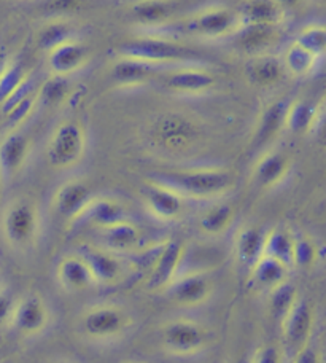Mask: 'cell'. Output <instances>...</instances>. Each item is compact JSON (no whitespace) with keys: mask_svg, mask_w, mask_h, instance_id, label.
<instances>
[{"mask_svg":"<svg viewBox=\"0 0 326 363\" xmlns=\"http://www.w3.org/2000/svg\"><path fill=\"white\" fill-rule=\"evenodd\" d=\"M291 171V155L282 148L272 147L258 153L250 171V182L259 191H272L288 180Z\"/></svg>","mask_w":326,"mask_h":363,"instance_id":"16","label":"cell"},{"mask_svg":"<svg viewBox=\"0 0 326 363\" xmlns=\"http://www.w3.org/2000/svg\"><path fill=\"white\" fill-rule=\"evenodd\" d=\"M309 138L314 140L318 147L326 150V96L320 101V106H318L315 125Z\"/></svg>","mask_w":326,"mask_h":363,"instance_id":"44","label":"cell"},{"mask_svg":"<svg viewBox=\"0 0 326 363\" xmlns=\"http://www.w3.org/2000/svg\"><path fill=\"white\" fill-rule=\"evenodd\" d=\"M47 363H78V362L72 360V359H67V357H57V359H51Z\"/></svg>","mask_w":326,"mask_h":363,"instance_id":"48","label":"cell"},{"mask_svg":"<svg viewBox=\"0 0 326 363\" xmlns=\"http://www.w3.org/2000/svg\"><path fill=\"white\" fill-rule=\"evenodd\" d=\"M18 298L4 285L0 287V328H10L13 313H15Z\"/></svg>","mask_w":326,"mask_h":363,"instance_id":"43","label":"cell"},{"mask_svg":"<svg viewBox=\"0 0 326 363\" xmlns=\"http://www.w3.org/2000/svg\"><path fill=\"white\" fill-rule=\"evenodd\" d=\"M280 60L285 67V72L291 79L304 80L315 72L322 57L315 56L308 48L301 47L296 42H291L280 55Z\"/></svg>","mask_w":326,"mask_h":363,"instance_id":"35","label":"cell"},{"mask_svg":"<svg viewBox=\"0 0 326 363\" xmlns=\"http://www.w3.org/2000/svg\"><path fill=\"white\" fill-rule=\"evenodd\" d=\"M75 86L70 79L50 75L40 86L37 88L38 108L60 110L74 101Z\"/></svg>","mask_w":326,"mask_h":363,"instance_id":"34","label":"cell"},{"mask_svg":"<svg viewBox=\"0 0 326 363\" xmlns=\"http://www.w3.org/2000/svg\"><path fill=\"white\" fill-rule=\"evenodd\" d=\"M266 230L263 226L244 223L234 233L232 255L240 268L249 271L264 255Z\"/></svg>","mask_w":326,"mask_h":363,"instance_id":"28","label":"cell"},{"mask_svg":"<svg viewBox=\"0 0 326 363\" xmlns=\"http://www.w3.org/2000/svg\"><path fill=\"white\" fill-rule=\"evenodd\" d=\"M295 230L288 225H276L266 230L264 239V255L276 258L286 267L291 268L293 245H295Z\"/></svg>","mask_w":326,"mask_h":363,"instance_id":"36","label":"cell"},{"mask_svg":"<svg viewBox=\"0 0 326 363\" xmlns=\"http://www.w3.org/2000/svg\"><path fill=\"white\" fill-rule=\"evenodd\" d=\"M93 272L97 287H116L125 284L135 272L128 257L102 247L99 244H82L77 247Z\"/></svg>","mask_w":326,"mask_h":363,"instance_id":"11","label":"cell"},{"mask_svg":"<svg viewBox=\"0 0 326 363\" xmlns=\"http://www.w3.org/2000/svg\"><path fill=\"white\" fill-rule=\"evenodd\" d=\"M215 294V282L207 271H180L162 291L174 306L196 309L207 304Z\"/></svg>","mask_w":326,"mask_h":363,"instance_id":"13","label":"cell"},{"mask_svg":"<svg viewBox=\"0 0 326 363\" xmlns=\"http://www.w3.org/2000/svg\"><path fill=\"white\" fill-rule=\"evenodd\" d=\"M143 138L154 152L167 157H185L204 144L206 131L196 116L179 110H166L148 120Z\"/></svg>","mask_w":326,"mask_h":363,"instance_id":"2","label":"cell"},{"mask_svg":"<svg viewBox=\"0 0 326 363\" xmlns=\"http://www.w3.org/2000/svg\"><path fill=\"white\" fill-rule=\"evenodd\" d=\"M0 287H2V274H0Z\"/></svg>","mask_w":326,"mask_h":363,"instance_id":"52","label":"cell"},{"mask_svg":"<svg viewBox=\"0 0 326 363\" xmlns=\"http://www.w3.org/2000/svg\"><path fill=\"white\" fill-rule=\"evenodd\" d=\"M29 70L26 69L24 62L18 56L13 55L9 66L0 74V106L21 88L30 79Z\"/></svg>","mask_w":326,"mask_h":363,"instance_id":"38","label":"cell"},{"mask_svg":"<svg viewBox=\"0 0 326 363\" xmlns=\"http://www.w3.org/2000/svg\"><path fill=\"white\" fill-rule=\"evenodd\" d=\"M112 252H116L123 257L133 258L140 254L143 249H147L152 242L145 241L142 228L134 223L129 217L120 220L106 228L97 230V242Z\"/></svg>","mask_w":326,"mask_h":363,"instance_id":"20","label":"cell"},{"mask_svg":"<svg viewBox=\"0 0 326 363\" xmlns=\"http://www.w3.org/2000/svg\"><path fill=\"white\" fill-rule=\"evenodd\" d=\"M218 77L206 62L180 64L166 67L156 80L154 86L177 97H201L217 88Z\"/></svg>","mask_w":326,"mask_h":363,"instance_id":"9","label":"cell"},{"mask_svg":"<svg viewBox=\"0 0 326 363\" xmlns=\"http://www.w3.org/2000/svg\"><path fill=\"white\" fill-rule=\"evenodd\" d=\"M177 9V0H134L128 15L137 32H172Z\"/></svg>","mask_w":326,"mask_h":363,"instance_id":"17","label":"cell"},{"mask_svg":"<svg viewBox=\"0 0 326 363\" xmlns=\"http://www.w3.org/2000/svg\"><path fill=\"white\" fill-rule=\"evenodd\" d=\"M11 56H13V55L10 53L9 50H6L5 45L0 43V74L4 72L6 66H9V62H10V60H11Z\"/></svg>","mask_w":326,"mask_h":363,"instance_id":"47","label":"cell"},{"mask_svg":"<svg viewBox=\"0 0 326 363\" xmlns=\"http://www.w3.org/2000/svg\"><path fill=\"white\" fill-rule=\"evenodd\" d=\"M317 328V309L314 303L299 295L288 313L280 320L282 347L288 357L312 342Z\"/></svg>","mask_w":326,"mask_h":363,"instance_id":"12","label":"cell"},{"mask_svg":"<svg viewBox=\"0 0 326 363\" xmlns=\"http://www.w3.org/2000/svg\"><path fill=\"white\" fill-rule=\"evenodd\" d=\"M158 340L166 354L190 359L208 352L217 341V333L206 322L180 315L161 323Z\"/></svg>","mask_w":326,"mask_h":363,"instance_id":"6","label":"cell"},{"mask_svg":"<svg viewBox=\"0 0 326 363\" xmlns=\"http://www.w3.org/2000/svg\"><path fill=\"white\" fill-rule=\"evenodd\" d=\"M293 42L308 48L315 56H326V24L325 23H308L296 32Z\"/></svg>","mask_w":326,"mask_h":363,"instance_id":"40","label":"cell"},{"mask_svg":"<svg viewBox=\"0 0 326 363\" xmlns=\"http://www.w3.org/2000/svg\"><path fill=\"white\" fill-rule=\"evenodd\" d=\"M93 196L94 193L86 180L72 177L56 188L51 206H53V211L57 216L62 217L69 226L80 216V212Z\"/></svg>","mask_w":326,"mask_h":363,"instance_id":"25","label":"cell"},{"mask_svg":"<svg viewBox=\"0 0 326 363\" xmlns=\"http://www.w3.org/2000/svg\"><path fill=\"white\" fill-rule=\"evenodd\" d=\"M116 56L133 57L162 69L204 62L196 51L181 43L172 32H137L133 38L116 48Z\"/></svg>","mask_w":326,"mask_h":363,"instance_id":"4","label":"cell"},{"mask_svg":"<svg viewBox=\"0 0 326 363\" xmlns=\"http://www.w3.org/2000/svg\"><path fill=\"white\" fill-rule=\"evenodd\" d=\"M0 188H2V182H0Z\"/></svg>","mask_w":326,"mask_h":363,"instance_id":"53","label":"cell"},{"mask_svg":"<svg viewBox=\"0 0 326 363\" xmlns=\"http://www.w3.org/2000/svg\"><path fill=\"white\" fill-rule=\"evenodd\" d=\"M288 97L267 101L259 108L257 120L253 123L250 134V148L261 153L267 148L276 147V142L285 133L286 108H288Z\"/></svg>","mask_w":326,"mask_h":363,"instance_id":"15","label":"cell"},{"mask_svg":"<svg viewBox=\"0 0 326 363\" xmlns=\"http://www.w3.org/2000/svg\"><path fill=\"white\" fill-rule=\"evenodd\" d=\"M80 37V29L70 18H47L35 30V45L42 53H47L56 45L69 38Z\"/></svg>","mask_w":326,"mask_h":363,"instance_id":"33","label":"cell"},{"mask_svg":"<svg viewBox=\"0 0 326 363\" xmlns=\"http://www.w3.org/2000/svg\"><path fill=\"white\" fill-rule=\"evenodd\" d=\"M37 88L38 86L30 77V79L26 82L9 101H5L2 106H0V112H2L6 131H11V129H23V126L28 123L30 116L35 113V110L38 108Z\"/></svg>","mask_w":326,"mask_h":363,"instance_id":"27","label":"cell"},{"mask_svg":"<svg viewBox=\"0 0 326 363\" xmlns=\"http://www.w3.org/2000/svg\"><path fill=\"white\" fill-rule=\"evenodd\" d=\"M291 271V268L286 267L282 262L276 260V258L263 255L247 271V274H249L247 282H249V287L253 291L267 295L271 290L279 287V285L290 281Z\"/></svg>","mask_w":326,"mask_h":363,"instance_id":"30","label":"cell"},{"mask_svg":"<svg viewBox=\"0 0 326 363\" xmlns=\"http://www.w3.org/2000/svg\"><path fill=\"white\" fill-rule=\"evenodd\" d=\"M250 363H288V355L282 346L261 345L250 354Z\"/></svg>","mask_w":326,"mask_h":363,"instance_id":"42","label":"cell"},{"mask_svg":"<svg viewBox=\"0 0 326 363\" xmlns=\"http://www.w3.org/2000/svg\"><path fill=\"white\" fill-rule=\"evenodd\" d=\"M266 296H267V311H269V314L274 317V319L280 322L299 298V291L295 284L286 281L285 284L271 290Z\"/></svg>","mask_w":326,"mask_h":363,"instance_id":"39","label":"cell"},{"mask_svg":"<svg viewBox=\"0 0 326 363\" xmlns=\"http://www.w3.org/2000/svg\"><path fill=\"white\" fill-rule=\"evenodd\" d=\"M55 277L60 289L70 295L83 294V291L97 287L93 272L78 250L67 252L57 258Z\"/></svg>","mask_w":326,"mask_h":363,"instance_id":"23","label":"cell"},{"mask_svg":"<svg viewBox=\"0 0 326 363\" xmlns=\"http://www.w3.org/2000/svg\"><path fill=\"white\" fill-rule=\"evenodd\" d=\"M128 217L126 206L121 199L110 196V194H94L89 199V203L84 206L80 216L69 225V228L77 230L83 228V226H89V228H94L97 231Z\"/></svg>","mask_w":326,"mask_h":363,"instance_id":"21","label":"cell"},{"mask_svg":"<svg viewBox=\"0 0 326 363\" xmlns=\"http://www.w3.org/2000/svg\"><path fill=\"white\" fill-rule=\"evenodd\" d=\"M310 2L315 5H320V6H326V0H310Z\"/></svg>","mask_w":326,"mask_h":363,"instance_id":"50","label":"cell"},{"mask_svg":"<svg viewBox=\"0 0 326 363\" xmlns=\"http://www.w3.org/2000/svg\"><path fill=\"white\" fill-rule=\"evenodd\" d=\"M288 363H325V355L320 347L310 342L288 357Z\"/></svg>","mask_w":326,"mask_h":363,"instance_id":"45","label":"cell"},{"mask_svg":"<svg viewBox=\"0 0 326 363\" xmlns=\"http://www.w3.org/2000/svg\"><path fill=\"white\" fill-rule=\"evenodd\" d=\"M318 106L320 101L315 102L308 97H295L290 99L288 108H286V121H285V133L293 135H310L314 129Z\"/></svg>","mask_w":326,"mask_h":363,"instance_id":"32","label":"cell"},{"mask_svg":"<svg viewBox=\"0 0 326 363\" xmlns=\"http://www.w3.org/2000/svg\"><path fill=\"white\" fill-rule=\"evenodd\" d=\"M89 134L82 120L65 118L51 131L45 158L55 171H70L82 163L88 153Z\"/></svg>","mask_w":326,"mask_h":363,"instance_id":"8","label":"cell"},{"mask_svg":"<svg viewBox=\"0 0 326 363\" xmlns=\"http://www.w3.org/2000/svg\"><path fill=\"white\" fill-rule=\"evenodd\" d=\"M53 322L55 313L47 298L38 291H28L16 300L10 330L23 340H35L47 333Z\"/></svg>","mask_w":326,"mask_h":363,"instance_id":"10","label":"cell"},{"mask_svg":"<svg viewBox=\"0 0 326 363\" xmlns=\"http://www.w3.org/2000/svg\"><path fill=\"white\" fill-rule=\"evenodd\" d=\"M91 50L82 37L69 38L45 53L50 75L72 79L88 66Z\"/></svg>","mask_w":326,"mask_h":363,"instance_id":"19","label":"cell"},{"mask_svg":"<svg viewBox=\"0 0 326 363\" xmlns=\"http://www.w3.org/2000/svg\"><path fill=\"white\" fill-rule=\"evenodd\" d=\"M236 10L242 26L283 28L288 18V13L276 0H244Z\"/></svg>","mask_w":326,"mask_h":363,"instance_id":"31","label":"cell"},{"mask_svg":"<svg viewBox=\"0 0 326 363\" xmlns=\"http://www.w3.org/2000/svg\"><path fill=\"white\" fill-rule=\"evenodd\" d=\"M240 26L242 24H240L236 9L223 4H212L198 9L181 21L175 23L172 26V34L177 29L181 34L199 38V40L221 42L231 40Z\"/></svg>","mask_w":326,"mask_h":363,"instance_id":"7","label":"cell"},{"mask_svg":"<svg viewBox=\"0 0 326 363\" xmlns=\"http://www.w3.org/2000/svg\"><path fill=\"white\" fill-rule=\"evenodd\" d=\"M32 139L23 129L6 131L0 139V182L2 186L11 184L28 166L32 155Z\"/></svg>","mask_w":326,"mask_h":363,"instance_id":"18","label":"cell"},{"mask_svg":"<svg viewBox=\"0 0 326 363\" xmlns=\"http://www.w3.org/2000/svg\"><path fill=\"white\" fill-rule=\"evenodd\" d=\"M282 28H269V26H240L231 40L232 50L249 60L261 55L274 53L282 42Z\"/></svg>","mask_w":326,"mask_h":363,"instance_id":"22","label":"cell"},{"mask_svg":"<svg viewBox=\"0 0 326 363\" xmlns=\"http://www.w3.org/2000/svg\"><path fill=\"white\" fill-rule=\"evenodd\" d=\"M123 363H147V362H140V360H126V362H123Z\"/></svg>","mask_w":326,"mask_h":363,"instance_id":"51","label":"cell"},{"mask_svg":"<svg viewBox=\"0 0 326 363\" xmlns=\"http://www.w3.org/2000/svg\"><path fill=\"white\" fill-rule=\"evenodd\" d=\"M276 2L282 6V9L286 11V13H290V11H293V10H296V9H299V6H301L305 0H276Z\"/></svg>","mask_w":326,"mask_h":363,"instance_id":"46","label":"cell"},{"mask_svg":"<svg viewBox=\"0 0 326 363\" xmlns=\"http://www.w3.org/2000/svg\"><path fill=\"white\" fill-rule=\"evenodd\" d=\"M0 235L11 250L28 254L42 236V212L34 199L18 196L0 212Z\"/></svg>","mask_w":326,"mask_h":363,"instance_id":"5","label":"cell"},{"mask_svg":"<svg viewBox=\"0 0 326 363\" xmlns=\"http://www.w3.org/2000/svg\"><path fill=\"white\" fill-rule=\"evenodd\" d=\"M231 363H250V355H245V357H240V359L234 360Z\"/></svg>","mask_w":326,"mask_h":363,"instance_id":"49","label":"cell"},{"mask_svg":"<svg viewBox=\"0 0 326 363\" xmlns=\"http://www.w3.org/2000/svg\"><path fill=\"white\" fill-rule=\"evenodd\" d=\"M150 177L174 188L188 201L225 199L236 188V172L223 164L175 166L150 174Z\"/></svg>","mask_w":326,"mask_h":363,"instance_id":"1","label":"cell"},{"mask_svg":"<svg viewBox=\"0 0 326 363\" xmlns=\"http://www.w3.org/2000/svg\"><path fill=\"white\" fill-rule=\"evenodd\" d=\"M322 260V249L314 236L308 233H295V245H293V269L310 271L314 269Z\"/></svg>","mask_w":326,"mask_h":363,"instance_id":"37","label":"cell"},{"mask_svg":"<svg viewBox=\"0 0 326 363\" xmlns=\"http://www.w3.org/2000/svg\"><path fill=\"white\" fill-rule=\"evenodd\" d=\"M237 222V209L231 201L218 199L207 203L198 216V230L206 238H221Z\"/></svg>","mask_w":326,"mask_h":363,"instance_id":"29","label":"cell"},{"mask_svg":"<svg viewBox=\"0 0 326 363\" xmlns=\"http://www.w3.org/2000/svg\"><path fill=\"white\" fill-rule=\"evenodd\" d=\"M161 70L162 67H156L148 62L133 60V57L116 56L110 75L116 88L128 91L154 86Z\"/></svg>","mask_w":326,"mask_h":363,"instance_id":"24","label":"cell"},{"mask_svg":"<svg viewBox=\"0 0 326 363\" xmlns=\"http://www.w3.org/2000/svg\"><path fill=\"white\" fill-rule=\"evenodd\" d=\"M135 319L128 308L115 301L84 306L77 315L75 328L80 338L93 345H113L134 330Z\"/></svg>","mask_w":326,"mask_h":363,"instance_id":"3","label":"cell"},{"mask_svg":"<svg viewBox=\"0 0 326 363\" xmlns=\"http://www.w3.org/2000/svg\"><path fill=\"white\" fill-rule=\"evenodd\" d=\"M244 77L252 88L272 91L279 88L288 75L279 55H261L249 57L244 66Z\"/></svg>","mask_w":326,"mask_h":363,"instance_id":"26","label":"cell"},{"mask_svg":"<svg viewBox=\"0 0 326 363\" xmlns=\"http://www.w3.org/2000/svg\"><path fill=\"white\" fill-rule=\"evenodd\" d=\"M84 0H42V10L47 18H70L80 11Z\"/></svg>","mask_w":326,"mask_h":363,"instance_id":"41","label":"cell"},{"mask_svg":"<svg viewBox=\"0 0 326 363\" xmlns=\"http://www.w3.org/2000/svg\"><path fill=\"white\" fill-rule=\"evenodd\" d=\"M140 199L145 211L161 223H177L188 212V203L180 193L161 182L148 177L140 186Z\"/></svg>","mask_w":326,"mask_h":363,"instance_id":"14","label":"cell"}]
</instances>
